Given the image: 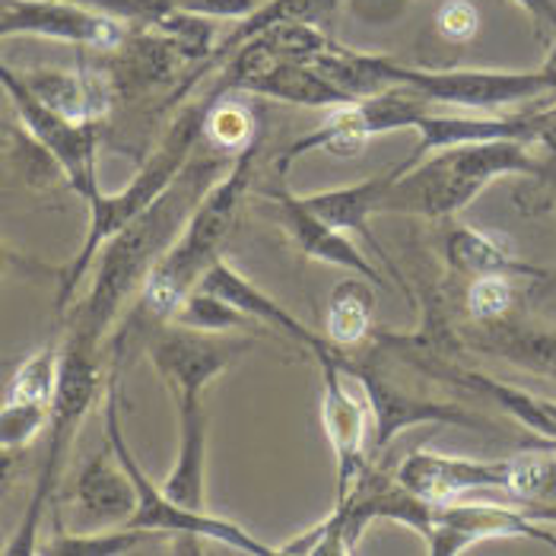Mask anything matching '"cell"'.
<instances>
[{
	"instance_id": "cell-9",
	"label": "cell",
	"mask_w": 556,
	"mask_h": 556,
	"mask_svg": "<svg viewBox=\"0 0 556 556\" xmlns=\"http://www.w3.org/2000/svg\"><path fill=\"white\" fill-rule=\"evenodd\" d=\"M252 350V338L239 331H198L178 321L156 325L147 343L153 369L163 376L172 397L207 394L232 363H239Z\"/></svg>"
},
{
	"instance_id": "cell-28",
	"label": "cell",
	"mask_w": 556,
	"mask_h": 556,
	"mask_svg": "<svg viewBox=\"0 0 556 556\" xmlns=\"http://www.w3.org/2000/svg\"><path fill=\"white\" fill-rule=\"evenodd\" d=\"M204 137L219 153L239 156L242 150H249L261 137V122H257L255 109L236 102L232 92H226V96H216V102L207 112Z\"/></svg>"
},
{
	"instance_id": "cell-14",
	"label": "cell",
	"mask_w": 556,
	"mask_h": 556,
	"mask_svg": "<svg viewBox=\"0 0 556 556\" xmlns=\"http://www.w3.org/2000/svg\"><path fill=\"white\" fill-rule=\"evenodd\" d=\"M509 458L477 462L462 455H442L432 448H417L397 465V480L429 503H452L503 493L509 496Z\"/></svg>"
},
{
	"instance_id": "cell-2",
	"label": "cell",
	"mask_w": 556,
	"mask_h": 556,
	"mask_svg": "<svg viewBox=\"0 0 556 556\" xmlns=\"http://www.w3.org/2000/svg\"><path fill=\"white\" fill-rule=\"evenodd\" d=\"M216 96L219 92L211 86V89H198L191 99H185L175 109L169 128L160 134L156 147L150 150L147 163L134 172V178L125 185V191H118V194L99 191L86 204L89 207V223H86L84 242H80L77 255L58 270V296H54L58 312H67V305L74 302L77 290L89 280V270L96 264V255L102 252V245L115 232H122L128 223H134L143 211H150L169 191L172 181L181 175V169L191 163V156L201 150L207 112L216 102Z\"/></svg>"
},
{
	"instance_id": "cell-12",
	"label": "cell",
	"mask_w": 556,
	"mask_h": 556,
	"mask_svg": "<svg viewBox=\"0 0 556 556\" xmlns=\"http://www.w3.org/2000/svg\"><path fill=\"white\" fill-rule=\"evenodd\" d=\"M346 372L353 376L356 386L363 388V397H366L369 414H372V435H376L372 455H382L391 445V439L401 435L404 429L424 427V424L480 427V420H473L465 407L420 394L417 388L401 386L391 372L376 366V356H366V359L350 356Z\"/></svg>"
},
{
	"instance_id": "cell-10",
	"label": "cell",
	"mask_w": 556,
	"mask_h": 556,
	"mask_svg": "<svg viewBox=\"0 0 556 556\" xmlns=\"http://www.w3.org/2000/svg\"><path fill=\"white\" fill-rule=\"evenodd\" d=\"M321 369V427L334 452V468H338V490L334 503H343L359 480L369 473V429L372 414L366 397L359 401L350 382L353 376L346 372L350 350H331L315 359Z\"/></svg>"
},
{
	"instance_id": "cell-3",
	"label": "cell",
	"mask_w": 556,
	"mask_h": 556,
	"mask_svg": "<svg viewBox=\"0 0 556 556\" xmlns=\"http://www.w3.org/2000/svg\"><path fill=\"white\" fill-rule=\"evenodd\" d=\"M528 140H477L427 153L417 163L394 169L382 214H410L424 219H452L477 201L493 181L513 175H544Z\"/></svg>"
},
{
	"instance_id": "cell-24",
	"label": "cell",
	"mask_w": 556,
	"mask_h": 556,
	"mask_svg": "<svg viewBox=\"0 0 556 556\" xmlns=\"http://www.w3.org/2000/svg\"><path fill=\"white\" fill-rule=\"evenodd\" d=\"M369 140H376V137H372V130H369L366 118H363L359 102H346V105H338V109H328L321 125L305 130L302 137H296L283 150L280 169H290L296 160H305L312 153H331V156L346 160V156L363 153Z\"/></svg>"
},
{
	"instance_id": "cell-27",
	"label": "cell",
	"mask_w": 556,
	"mask_h": 556,
	"mask_svg": "<svg viewBox=\"0 0 556 556\" xmlns=\"http://www.w3.org/2000/svg\"><path fill=\"white\" fill-rule=\"evenodd\" d=\"M458 382H465L473 391H480L486 401H493L500 410H506L513 420H518L521 427L534 435H541L544 442L556 445V397H544L525 388H515L509 382H500L493 376L483 372H458Z\"/></svg>"
},
{
	"instance_id": "cell-6",
	"label": "cell",
	"mask_w": 556,
	"mask_h": 556,
	"mask_svg": "<svg viewBox=\"0 0 556 556\" xmlns=\"http://www.w3.org/2000/svg\"><path fill=\"white\" fill-rule=\"evenodd\" d=\"M102 424H105V435L109 445L115 448L118 462L125 465L130 473L134 486H137V513L128 525L134 528H147V531H163L172 538H194V541H214L223 544L236 554L249 556H270L277 554V547L261 544L252 531H245L242 525H236L232 518H223L214 513H191L181 509L178 503H172L163 493L160 483H153L147 471L140 468L130 442L125 439V427H122V401H118V359H112L109 379H105V404H102Z\"/></svg>"
},
{
	"instance_id": "cell-13",
	"label": "cell",
	"mask_w": 556,
	"mask_h": 556,
	"mask_svg": "<svg viewBox=\"0 0 556 556\" xmlns=\"http://www.w3.org/2000/svg\"><path fill=\"white\" fill-rule=\"evenodd\" d=\"M500 538H528L541 541L556 551V528L541 525L518 509L515 500L493 503V500H452L435 503L432 513V531L427 534V551L432 556H462L473 544L500 541Z\"/></svg>"
},
{
	"instance_id": "cell-16",
	"label": "cell",
	"mask_w": 556,
	"mask_h": 556,
	"mask_svg": "<svg viewBox=\"0 0 556 556\" xmlns=\"http://www.w3.org/2000/svg\"><path fill=\"white\" fill-rule=\"evenodd\" d=\"M334 10H338V0H264L261 7H257L255 13H249L245 20H239L219 42H216L214 54L201 64V67H194L185 80H178V86L169 92V99H166V105H181L185 99H191L201 84H204V77H211L216 74L242 45H249L257 36H264L267 29H274V26H280V23H318V26H325V20H331L334 16Z\"/></svg>"
},
{
	"instance_id": "cell-26",
	"label": "cell",
	"mask_w": 556,
	"mask_h": 556,
	"mask_svg": "<svg viewBox=\"0 0 556 556\" xmlns=\"http://www.w3.org/2000/svg\"><path fill=\"white\" fill-rule=\"evenodd\" d=\"M372 318H376V296H372V283L366 277L350 274L341 280L325 308V338L341 346L353 350L369 338L372 331Z\"/></svg>"
},
{
	"instance_id": "cell-29",
	"label": "cell",
	"mask_w": 556,
	"mask_h": 556,
	"mask_svg": "<svg viewBox=\"0 0 556 556\" xmlns=\"http://www.w3.org/2000/svg\"><path fill=\"white\" fill-rule=\"evenodd\" d=\"M61 379V343L48 341L33 350L16 372L10 376L3 401H29V404H51Z\"/></svg>"
},
{
	"instance_id": "cell-20",
	"label": "cell",
	"mask_w": 556,
	"mask_h": 556,
	"mask_svg": "<svg viewBox=\"0 0 556 556\" xmlns=\"http://www.w3.org/2000/svg\"><path fill=\"white\" fill-rule=\"evenodd\" d=\"M20 80L29 86L45 105L74 118V122H102L112 109L115 86L99 71H64V67H33L16 71Z\"/></svg>"
},
{
	"instance_id": "cell-38",
	"label": "cell",
	"mask_w": 556,
	"mask_h": 556,
	"mask_svg": "<svg viewBox=\"0 0 556 556\" xmlns=\"http://www.w3.org/2000/svg\"><path fill=\"white\" fill-rule=\"evenodd\" d=\"M534 147L556 160V102L534 109Z\"/></svg>"
},
{
	"instance_id": "cell-32",
	"label": "cell",
	"mask_w": 556,
	"mask_h": 556,
	"mask_svg": "<svg viewBox=\"0 0 556 556\" xmlns=\"http://www.w3.org/2000/svg\"><path fill=\"white\" fill-rule=\"evenodd\" d=\"M172 321L198 328V331H245L255 325L245 312H239L236 305H229L207 290H194L188 300L181 302V308L175 312Z\"/></svg>"
},
{
	"instance_id": "cell-18",
	"label": "cell",
	"mask_w": 556,
	"mask_h": 556,
	"mask_svg": "<svg viewBox=\"0 0 556 556\" xmlns=\"http://www.w3.org/2000/svg\"><path fill=\"white\" fill-rule=\"evenodd\" d=\"M74 506L86 525V531H102V528H118L128 525L137 513V486L118 462L115 448L109 445L105 452L92 455L77 473L74 486Z\"/></svg>"
},
{
	"instance_id": "cell-30",
	"label": "cell",
	"mask_w": 556,
	"mask_h": 556,
	"mask_svg": "<svg viewBox=\"0 0 556 556\" xmlns=\"http://www.w3.org/2000/svg\"><path fill=\"white\" fill-rule=\"evenodd\" d=\"M547 445V442H544ZM509 496L518 503H556V445L509 458Z\"/></svg>"
},
{
	"instance_id": "cell-7",
	"label": "cell",
	"mask_w": 556,
	"mask_h": 556,
	"mask_svg": "<svg viewBox=\"0 0 556 556\" xmlns=\"http://www.w3.org/2000/svg\"><path fill=\"white\" fill-rule=\"evenodd\" d=\"M382 77L386 86H410L424 92L429 102L455 105L462 112H503L513 105L538 102L544 96H556V64L551 58L538 71H435L382 54Z\"/></svg>"
},
{
	"instance_id": "cell-35",
	"label": "cell",
	"mask_w": 556,
	"mask_h": 556,
	"mask_svg": "<svg viewBox=\"0 0 556 556\" xmlns=\"http://www.w3.org/2000/svg\"><path fill=\"white\" fill-rule=\"evenodd\" d=\"M435 29L448 42H471L480 29V13L471 0H445L435 13Z\"/></svg>"
},
{
	"instance_id": "cell-36",
	"label": "cell",
	"mask_w": 556,
	"mask_h": 556,
	"mask_svg": "<svg viewBox=\"0 0 556 556\" xmlns=\"http://www.w3.org/2000/svg\"><path fill=\"white\" fill-rule=\"evenodd\" d=\"M261 3L264 0H178V7H185V10H194L211 20H232V23L255 13Z\"/></svg>"
},
{
	"instance_id": "cell-39",
	"label": "cell",
	"mask_w": 556,
	"mask_h": 556,
	"mask_svg": "<svg viewBox=\"0 0 556 556\" xmlns=\"http://www.w3.org/2000/svg\"><path fill=\"white\" fill-rule=\"evenodd\" d=\"M515 503H518V500H515ZM518 509L528 515V518L541 521V525L556 528V503H518Z\"/></svg>"
},
{
	"instance_id": "cell-5",
	"label": "cell",
	"mask_w": 556,
	"mask_h": 556,
	"mask_svg": "<svg viewBox=\"0 0 556 556\" xmlns=\"http://www.w3.org/2000/svg\"><path fill=\"white\" fill-rule=\"evenodd\" d=\"M102 391H105V382H102L99 350H89L84 343H74L64 338V343H61V379H58V391L51 397V417H48V427H45L42 471H39V480H36V490H33V500H29L26 513L20 518L13 538L3 547V556H39L45 509L51 506V496H54V490H58V483L64 477L74 439L84 427L86 414L102 397Z\"/></svg>"
},
{
	"instance_id": "cell-4",
	"label": "cell",
	"mask_w": 556,
	"mask_h": 556,
	"mask_svg": "<svg viewBox=\"0 0 556 556\" xmlns=\"http://www.w3.org/2000/svg\"><path fill=\"white\" fill-rule=\"evenodd\" d=\"M261 137L249 150L232 156L226 172L201 198L198 211L188 216L185 229L178 232V239L172 242L169 252L153 267V274H150V280H147V287L140 293V302H137L140 312L150 321H156V325L172 321L175 312L181 308V302L201 287L204 274L223 257V249L232 239V232L239 226V216H242L245 201H249Z\"/></svg>"
},
{
	"instance_id": "cell-40",
	"label": "cell",
	"mask_w": 556,
	"mask_h": 556,
	"mask_svg": "<svg viewBox=\"0 0 556 556\" xmlns=\"http://www.w3.org/2000/svg\"><path fill=\"white\" fill-rule=\"evenodd\" d=\"M175 3H178V0H175Z\"/></svg>"
},
{
	"instance_id": "cell-37",
	"label": "cell",
	"mask_w": 556,
	"mask_h": 556,
	"mask_svg": "<svg viewBox=\"0 0 556 556\" xmlns=\"http://www.w3.org/2000/svg\"><path fill=\"white\" fill-rule=\"evenodd\" d=\"M515 7H521L531 20H534V26L541 29V33H547V39H551V61L556 64V0H513Z\"/></svg>"
},
{
	"instance_id": "cell-8",
	"label": "cell",
	"mask_w": 556,
	"mask_h": 556,
	"mask_svg": "<svg viewBox=\"0 0 556 556\" xmlns=\"http://www.w3.org/2000/svg\"><path fill=\"white\" fill-rule=\"evenodd\" d=\"M0 86L20 118V125L33 134V140L42 147L45 153L61 166L64 172V185L89 204L102 185H99V125L96 122H74L61 112H54L51 105H45L42 99L20 80V74L3 64L0 67Z\"/></svg>"
},
{
	"instance_id": "cell-34",
	"label": "cell",
	"mask_w": 556,
	"mask_h": 556,
	"mask_svg": "<svg viewBox=\"0 0 556 556\" xmlns=\"http://www.w3.org/2000/svg\"><path fill=\"white\" fill-rule=\"evenodd\" d=\"M89 3L122 23H128L130 29H153L169 10H175V0H80Z\"/></svg>"
},
{
	"instance_id": "cell-22",
	"label": "cell",
	"mask_w": 556,
	"mask_h": 556,
	"mask_svg": "<svg viewBox=\"0 0 556 556\" xmlns=\"http://www.w3.org/2000/svg\"><path fill=\"white\" fill-rule=\"evenodd\" d=\"M468 341L490 356H503L513 366H521L528 372L556 379V331L534 328L518 321L515 315L490 325H473Z\"/></svg>"
},
{
	"instance_id": "cell-19",
	"label": "cell",
	"mask_w": 556,
	"mask_h": 556,
	"mask_svg": "<svg viewBox=\"0 0 556 556\" xmlns=\"http://www.w3.org/2000/svg\"><path fill=\"white\" fill-rule=\"evenodd\" d=\"M178 407V452L169 477L160 483L172 503L191 513L207 509V410L204 394L175 397Z\"/></svg>"
},
{
	"instance_id": "cell-25",
	"label": "cell",
	"mask_w": 556,
	"mask_h": 556,
	"mask_svg": "<svg viewBox=\"0 0 556 556\" xmlns=\"http://www.w3.org/2000/svg\"><path fill=\"white\" fill-rule=\"evenodd\" d=\"M163 541H175L163 531H147L134 525L118 528H102V531H71V534H54L48 544L39 547V556H128V554H153L160 551Z\"/></svg>"
},
{
	"instance_id": "cell-1",
	"label": "cell",
	"mask_w": 556,
	"mask_h": 556,
	"mask_svg": "<svg viewBox=\"0 0 556 556\" xmlns=\"http://www.w3.org/2000/svg\"><path fill=\"white\" fill-rule=\"evenodd\" d=\"M223 172L226 169L219 150L204 156L194 153L191 163L172 181L169 191L102 245L89 270V290L71 308V321L64 334L67 341L84 343L89 350H102L128 302L143 293L153 267L169 252L188 216L198 211L201 198Z\"/></svg>"
},
{
	"instance_id": "cell-31",
	"label": "cell",
	"mask_w": 556,
	"mask_h": 556,
	"mask_svg": "<svg viewBox=\"0 0 556 556\" xmlns=\"http://www.w3.org/2000/svg\"><path fill=\"white\" fill-rule=\"evenodd\" d=\"M51 417V404H29V401H3L0 404V448L3 462L23 455L39 435H45Z\"/></svg>"
},
{
	"instance_id": "cell-11",
	"label": "cell",
	"mask_w": 556,
	"mask_h": 556,
	"mask_svg": "<svg viewBox=\"0 0 556 556\" xmlns=\"http://www.w3.org/2000/svg\"><path fill=\"white\" fill-rule=\"evenodd\" d=\"M0 36H29L112 54L128 42L130 26L80 0H3Z\"/></svg>"
},
{
	"instance_id": "cell-15",
	"label": "cell",
	"mask_w": 556,
	"mask_h": 556,
	"mask_svg": "<svg viewBox=\"0 0 556 556\" xmlns=\"http://www.w3.org/2000/svg\"><path fill=\"white\" fill-rule=\"evenodd\" d=\"M274 216L283 226L287 239L300 249L302 255L331 267H341L346 274L366 277L372 287L386 290V277L382 270L359 252V245L350 239V232H343L338 226H331L325 216H318L305 201L302 194H290V191H277L274 194Z\"/></svg>"
},
{
	"instance_id": "cell-21",
	"label": "cell",
	"mask_w": 556,
	"mask_h": 556,
	"mask_svg": "<svg viewBox=\"0 0 556 556\" xmlns=\"http://www.w3.org/2000/svg\"><path fill=\"white\" fill-rule=\"evenodd\" d=\"M394 181V169L363 178L356 185H343V188H328V191H312L302 194V201L315 211L318 216H325L331 226H338L343 232H356L359 239H366L372 245V252L379 255V261L391 267V257L382 249V242L376 239V232L369 229V219L382 214L388 188Z\"/></svg>"
},
{
	"instance_id": "cell-33",
	"label": "cell",
	"mask_w": 556,
	"mask_h": 556,
	"mask_svg": "<svg viewBox=\"0 0 556 556\" xmlns=\"http://www.w3.org/2000/svg\"><path fill=\"white\" fill-rule=\"evenodd\" d=\"M515 280L518 277H506V274H486V277L468 280L465 308L473 325H490V321H503L513 315L515 300H518Z\"/></svg>"
},
{
	"instance_id": "cell-23",
	"label": "cell",
	"mask_w": 556,
	"mask_h": 556,
	"mask_svg": "<svg viewBox=\"0 0 556 556\" xmlns=\"http://www.w3.org/2000/svg\"><path fill=\"white\" fill-rule=\"evenodd\" d=\"M445 261L452 267V274L458 277H486V274H506V277H528V280H541L544 270L515 257L500 239L465 226V223H455L445 236Z\"/></svg>"
},
{
	"instance_id": "cell-17",
	"label": "cell",
	"mask_w": 556,
	"mask_h": 556,
	"mask_svg": "<svg viewBox=\"0 0 556 556\" xmlns=\"http://www.w3.org/2000/svg\"><path fill=\"white\" fill-rule=\"evenodd\" d=\"M198 290L216 293L219 300H226L229 305H236L239 312H245L255 325L274 328L277 334H287L290 341L300 343L312 359H318V356L338 350L334 343L325 338V331H321V334L312 331V328H308L305 321H300L290 308H283L274 296H267L264 290H257L255 283H252L245 274H239L226 257H219L214 267L204 274V280H201Z\"/></svg>"
}]
</instances>
